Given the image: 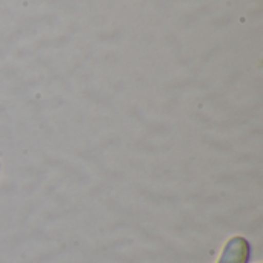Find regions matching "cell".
<instances>
[{"label": "cell", "mask_w": 263, "mask_h": 263, "mask_svg": "<svg viewBox=\"0 0 263 263\" xmlns=\"http://www.w3.org/2000/svg\"><path fill=\"white\" fill-rule=\"evenodd\" d=\"M251 256L250 242L243 237H233L227 242L219 263H248Z\"/></svg>", "instance_id": "1"}]
</instances>
